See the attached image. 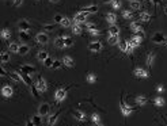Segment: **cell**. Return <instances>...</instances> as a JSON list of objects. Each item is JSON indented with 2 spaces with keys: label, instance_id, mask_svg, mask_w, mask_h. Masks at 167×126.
Returning a JSON list of instances; mask_svg holds the SVG:
<instances>
[{
  "label": "cell",
  "instance_id": "40",
  "mask_svg": "<svg viewBox=\"0 0 167 126\" xmlns=\"http://www.w3.org/2000/svg\"><path fill=\"white\" fill-rule=\"evenodd\" d=\"M64 67L63 61H59V60H55V63H53L52 65V69H61V68Z\"/></svg>",
  "mask_w": 167,
  "mask_h": 126
},
{
  "label": "cell",
  "instance_id": "41",
  "mask_svg": "<svg viewBox=\"0 0 167 126\" xmlns=\"http://www.w3.org/2000/svg\"><path fill=\"white\" fill-rule=\"evenodd\" d=\"M61 26H63L64 29H67V27H69V26H71V19H69V18H65V16H64V19L61 20Z\"/></svg>",
  "mask_w": 167,
  "mask_h": 126
},
{
  "label": "cell",
  "instance_id": "18",
  "mask_svg": "<svg viewBox=\"0 0 167 126\" xmlns=\"http://www.w3.org/2000/svg\"><path fill=\"white\" fill-rule=\"evenodd\" d=\"M105 18H106V22H108V23H110V26H111V24H114L115 20H117V15H115L114 12H108Z\"/></svg>",
  "mask_w": 167,
  "mask_h": 126
},
{
  "label": "cell",
  "instance_id": "19",
  "mask_svg": "<svg viewBox=\"0 0 167 126\" xmlns=\"http://www.w3.org/2000/svg\"><path fill=\"white\" fill-rule=\"evenodd\" d=\"M145 64H147L148 68L154 67V64H155V54H154V53H148L147 60H145Z\"/></svg>",
  "mask_w": 167,
  "mask_h": 126
},
{
  "label": "cell",
  "instance_id": "34",
  "mask_svg": "<svg viewBox=\"0 0 167 126\" xmlns=\"http://www.w3.org/2000/svg\"><path fill=\"white\" fill-rule=\"evenodd\" d=\"M82 31H83V30H82V26H80V24H73V26H72V33H73V34L80 36Z\"/></svg>",
  "mask_w": 167,
  "mask_h": 126
},
{
  "label": "cell",
  "instance_id": "27",
  "mask_svg": "<svg viewBox=\"0 0 167 126\" xmlns=\"http://www.w3.org/2000/svg\"><path fill=\"white\" fill-rule=\"evenodd\" d=\"M0 36H1V40L7 41V40H10V37H11V31H10L8 29H3L1 33H0Z\"/></svg>",
  "mask_w": 167,
  "mask_h": 126
},
{
  "label": "cell",
  "instance_id": "30",
  "mask_svg": "<svg viewBox=\"0 0 167 126\" xmlns=\"http://www.w3.org/2000/svg\"><path fill=\"white\" fill-rule=\"evenodd\" d=\"M86 80H87V83L94 84L96 81V75H95V73H92V72H90V73H87V77H86Z\"/></svg>",
  "mask_w": 167,
  "mask_h": 126
},
{
  "label": "cell",
  "instance_id": "15",
  "mask_svg": "<svg viewBox=\"0 0 167 126\" xmlns=\"http://www.w3.org/2000/svg\"><path fill=\"white\" fill-rule=\"evenodd\" d=\"M20 71L23 72V73H27V75H31L36 72V68L31 67V65H29V64H23L22 67H20Z\"/></svg>",
  "mask_w": 167,
  "mask_h": 126
},
{
  "label": "cell",
  "instance_id": "35",
  "mask_svg": "<svg viewBox=\"0 0 167 126\" xmlns=\"http://www.w3.org/2000/svg\"><path fill=\"white\" fill-rule=\"evenodd\" d=\"M8 49H10V52H12V53H18V50H19V45L15 42H11L10 45H8Z\"/></svg>",
  "mask_w": 167,
  "mask_h": 126
},
{
  "label": "cell",
  "instance_id": "28",
  "mask_svg": "<svg viewBox=\"0 0 167 126\" xmlns=\"http://www.w3.org/2000/svg\"><path fill=\"white\" fill-rule=\"evenodd\" d=\"M154 103H155L156 107H163L164 104H166V102H164V99L162 98V96H156V98L154 99Z\"/></svg>",
  "mask_w": 167,
  "mask_h": 126
},
{
  "label": "cell",
  "instance_id": "57",
  "mask_svg": "<svg viewBox=\"0 0 167 126\" xmlns=\"http://www.w3.org/2000/svg\"><path fill=\"white\" fill-rule=\"evenodd\" d=\"M94 126H102V123H94Z\"/></svg>",
  "mask_w": 167,
  "mask_h": 126
},
{
  "label": "cell",
  "instance_id": "44",
  "mask_svg": "<svg viewBox=\"0 0 167 126\" xmlns=\"http://www.w3.org/2000/svg\"><path fill=\"white\" fill-rule=\"evenodd\" d=\"M122 16L125 19H132V18H133V14H132V11H129V10H125V11H122Z\"/></svg>",
  "mask_w": 167,
  "mask_h": 126
},
{
  "label": "cell",
  "instance_id": "53",
  "mask_svg": "<svg viewBox=\"0 0 167 126\" xmlns=\"http://www.w3.org/2000/svg\"><path fill=\"white\" fill-rule=\"evenodd\" d=\"M0 73H1V76L7 75V72H6V69H4V68H1V69H0Z\"/></svg>",
  "mask_w": 167,
  "mask_h": 126
},
{
  "label": "cell",
  "instance_id": "17",
  "mask_svg": "<svg viewBox=\"0 0 167 126\" xmlns=\"http://www.w3.org/2000/svg\"><path fill=\"white\" fill-rule=\"evenodd\" d=\"M59 117H60V111H57V113H55V114H52V115H49V118H48L49 126H55L56 122H57V119H59Z\"/></svg>",
  "mask_w": 167,
  "mask_h": 126
},
{
  "label": "cell",
  "instance_id": "29",
  "mask_svg": "<svg viewBox=\"0 0 167 126\" xmlns=\"http://www.w3.org/2000/svg\"><path fill=\"white\" fill-rule=\"evenodd\" d=\"M131 41H132V43L135 45V47H137V46H140V43L143 42V38L139 37V36H135V37H132L131 38Z\"/></svg>",
  "mask_w": 167,
  "mask_h": 126
},
{
  "label": "cell",
  "instance_id": "1",
  "mask_svg": "<svg viewBox=\"0 0 167 126\" xmlns=\"http://www.w3.org/2000/svg\"><path fill=\"white\" fill-rule=\"evenodd\" d=\"M119 110H121V114L124 117H129V115L135 111V109L131 106V104H128L124 99H121V102H119Z\"/></svg>",
  "mask_w": 167,
  "mask_h": 126
},
{
  "label": "cell",
  "instance_id": "43",
  "mask_svg": "<svg viewBox=\"0 0 167 126\" xmlns=\"http://www.w3.org/2000/svg\"><path fill=\"white\" fill-rule=\"evenodd\" d=\"M53 63H55V60L53 58H50V57H48V58L44 61V64H45V67L46 68H50L52 69V65H53Z\"/></svg>",
  "mask_w": 167,
  "mask_h": 126
},
{
  "label": "cell",
  "instance_id": "37",
  "mask_svg": "<svg viewBox=\"0 0 167 126\" xmlns=\"http://www.w3.org/2000/svg\"><path fill=\"white\" fill-rule=\"evenodd\" d=\"M129 7H131L132 10H140L141 4H140V1H137V0H132L131 3H129Z\"/></svg>",
  "mask_w": 167,
  "mask_h": 126
},
{
  "label": "cell",
  "instance_id": "26",
  "mask_svg": "<svg viewBox=\"0 0 167 126\" xmlns=\"http://www.w3.org/2000/svg\"><path fill=\"white\" fill-rule=\"evenodd\" d=\"M48 57H49L48 52H45V50H40V52H38V54H37V58L40 60V61H42V63H44Z\"/></svg>",
  "mask_w": 167,
  "mask_h": 126
},
{
  "label": "cell",
  "instance_id": "24",
  "mask_svg": "<svg viewBox=\"0 0 167 126\" xmlns=\"http://www.w3.org/2000/svg\"><path fill=\"white\" fill-rule=\"evenodd\" d=\"M55 45L57 47H59V49H64V37H56L55 38Z\"/></svg>",
  "mask_w": 167,
  "mask_h": 126
},
{
  "label": "cell",
  "instance_id": "59",
  "mask_svg": "<svg viewBox=\"0 0 167 126\" xmlns=\"http://www.w3.org/2000/svg\"><path fill=\"white\" fill-rule=\"evenodd\" d=\"M166 125H167V122H166Z\"/></svg>",
  "mask_w": 167,
  "mask_h": 126
},
{
  "label": "cell",
  "instance_id": "55",
  "mask_svg": "<svg viewBox=\"0 0 167 126\" xmlns=\"http://www.w3.org/2000/svg\"><path fill=\"white\" fill-rule=\"evenodd\" d=\"M49 1H50V3H59L60 0H49Z\"/></svg>",
  "mask_w": 167,
  "mask_h": 126
},
{
  "label": "cell",
  "instance_id": "8",
  "mask_svg": "<svg viewBox=\"0 0 167 126\" xmlns=\"http://www.w3.org/2000/svg\"><path fill=\"white\" fill-rule=\"evenodd\" d=\"M72 114H73V117H75V119H78L79 122H86L87 121V115L84 114L83 111H80V110H73L72 111Z\"/></svg>",
  "mask_w": 167,
  "mask_h": 126
},
{
  "label": "cell",
  "instance_id": "54",
  "mask_svg": "<svg viewBox=\"0 0 167 126\" xmlns=\"http://www.w3.org/2000/svg\"><path fill=\"white\" fill-rule=\"evenodd\" d=\"M159 1H160V0H152V3L155 4V7L158 6V4H159Z\"/></svg>",
  "mask_w": 167,
  "mask_h": 126
},
{
  "label": "cell",
  "instance_id": "6",
  "mask_svg": "<svg viewBox=\"0 0 167 126\" xmlns=\"http://www.w3.org/2000/svg\"><path fill=\"white\" fill-rule=\"evenodd\" d=\"M133 75L137 79H148L150 77V73L145 69H143V68H136L135 71H133Z\"/></svg>",
  "mask_w": 167,
  "mask_h": 126
},
{
  "label": "cell",
  "instance_id": "32",
  "mask_svg": "<svg viewBox=\"0 0 167 126\" xmlns=\"http://www.w3.org/2000/svg\"><path fill=\"white\" fill-rule=\"evenodd\" d=\"M140 20H143V22H150L151 20V15L148 14V12H140Z\"/></svg>",
  "mask_w": 167,
  "mask_h": 126
},
{
  "label": "cell",
  "instance_id": "9",
  "mask_svg": "<svg viewBox=\"0 0 167 126\" xmlns=\"http://www.w3.org/2000/svg\"><path fill=\"white\" fill-rule=\"evenodd\" d=\"M131 30L135 33H139V34H143L144 36V29H143V24L140 22H132L131 23Z\"/></svg>",
  "mask_w": 167,
  "mask_h": 126
},
{
  "label": "cell",
  "instance_id": "56",
  "mask_svg": "<svg viewBox=\"0 0 167 126\" xmlns=\"http://www.w3.org/2000/svg\"><path fill=\"white\" fill-rule=\"evenodd\" d=\"M163 11H164V14H167V6H166V7L163 8Z\"/></svg>",
  "mask_w": 167,
  "mask_h": 126
},
{
  "label": "cell",
  "instance_id": "22",
  "mask_svg": "<svg viewBox=\"0 0 167 126\" xmlns=\"http://www.w3.org/2000/svg\"><path fill=\"white\" fill-rule=\"evenodd\" d=\"M108 31H109V36H118L119 34V27L118 26H115V24H111Z\"/></svg>",
  "mask_w": 167,
  "mask_h": 126
},
{
  "label": "cell",
  "instance_id": "60",
  "mask_svg": "<svg viewBox=\"0 0 167 126\" xmlns=\"http://www.w3.org/2000/svg\"><path fill=\"white\" fill-rule=\"evenodd\" d=\"M37 1H38V0H37Z\"/></svg>",
  "mask_w": 167,
  "mask_h": 126
},
{
  "label": "cell",
  "instance_id": "45",
  "mask_svg": "<svg viewBox=\"0 0 167 126\" xmlns=\"http://www.w3.org/2000/svg\"><path fill=\"white\" fill-rule=\"evenodd\" d=\"M31 121L34 122L36 126H41V115H34L31 118Z\"/></svg>",
  "mask_w": 167,
  "mask_h": 126
},
{
  "label": "cell",
  "instance_id": "14",
  "mask_svg": "<svg viewBox=\"0 0 167 126\" xmlns=\"http://www.w3.org/2000/svg\"><path fill=\"white\" fill-rule=\"evenodd\" d=\"M12 94H14V90H12L10 86H4L3 88H1V95H3L4 98H11Z\"/></svg>",
  "mask_w": 167,
  "mask_h": 126
},
{
  "label": "cell",
  "instance_id": "47",
  "mask_svg": "<svg viewBox=\"0 0 167 126\" xmlns=\"http://www.w3.org/2000/svg\"><path fill=\"white\" fill-rule=\"evenodd\" d=\"M88 33H90V34H91V36H99V34H101V31H99V30H98V29H90V30H88Z\"/></svg>",
  "mask_w": 167,
  "mask_h": 126
},
{
  "label": "cell",
  "instance_id": "58",
  "mask_svg": "<svg viewBox=\"0 0 167 126\" xmlns=\"http://www.w3.org/2000/svg\"><path fill=\"white\" fill-rule=\"evenodd\" d=\"M164 45H166V46H167V37H166V41H164Z\"/></svg>",
  "mask_w": 167,
  "mask_h": 126
},
{
  "label": "cell",
  "instance_id": "48",
  "mask_svg": "<svg viewBox=\"0 0 167 126\" xmlns=\"http://www.w3.org/2000/svg\"><path fill=\"white\" fill-rule=\"evenodd\" d=\"M64 19L63 15H60V14H57V15H55V18H53V20H55L56 23H61V20Z\"/></svg>",
  "mask_w": 167,
  "mask_h": 126
},
{
  "label": "cell",
  "instance_id": "10",
  "mask_svg": "<svg viewBox=\"0 0 167 126\" xmlns=\"http://www.w3.org/2000/svg\"><path fill=\"white\" fill-rule=\"evenodd\" d=\"M164 41H166V37L162 34V33H155L154 36H152V42L156 43V45H160V43H164Z\"/></svg>",
  "mask_w": 167,
  "mask_h": 126
},
{
  "label": "cell",
  "instance_id": "42",
  "mask_svg": "<svg viewBox=\"0 0 167 126\" xmlns=\"http://www.w3.org/2000/svg\"><path fill=\"white\" fill-rule=\"evenodd\" d=\"M110 6L114 8V10H118V8H121V1H119V0H111Z\"/></svg>",
  "mask_w": 167,
  "mask_h": 126
},
{
  "label": "cell",
  "instance_id": "38",
  "mask_svg": "<svg viewBox=\"0 0 167 126\" xmlns=\"http://www.w3.org/2000/svg\"><path fill=\"white\" fill-rule=\"evenodd\" d=\"M73 45V40L71 37H64V47H71Z\"/></svg>",
  "mask_w": 167,
  "mask_h": 126
},
{
  "label": "cell",
  "instance_id": "13",
  "mask_svg": "<svg viewBox=\"0 0 167 126\" xmlns=\"http://www.w3.org/2000/svg\"><path fill=\"white\" fill-rule=\"evenodd\" d=\"M135 102H136V104H137V106L143 107V106H145V104H147L148 99H147V96H144V95H137V96H136V99H135Z\"/></svg>",
  "mask_w": 167,
  "mask_h": 126
},
{
  "label": "cell",
  "instance_id": "21",
  "mask_svg": "<svg viewBox=\"0 0 167 126\" xmlns=\"http://www.w3.org/2000/svg\"><path fill=\"white\" fill-rule=\"evenodd\" d=\"M108 42L109 45H118L119 42V36H108Z\"/></svg>",
  "mask_w": 167,
  "mask_h": 126
},
{
  "label": "cell",
  "instance_id": "2",
  "mask_svg": "<svg viewBox=\"0 0 167 126\" xmlns=\"http://www.w3.org/2000/svg\"><path fill=\"white\" fill-rule=\"evenodd\" d=\"M67 96H68V91L65 90V88H59L55 94V100L57 103H61L67 99Z\"/></svg>",
  "mask_w": 167,
  "mask_h": 126
},
{
  "label": "cell",
  "instance_id": "25",
  "mask_svg": "<svg viewBox=\"0 0 167 126\" xmlns=\"http://www.w3.org/2000/svg\"><path fill=\"white\" fill-rule=\"evenodd\" d=\"M19 38H20V41L27 42V41L31 38V36L29 34V31H19Z\"/></svg>",
  "mask_w": 167,
  "mask_h": 126
},
{
  "label": "cell",
  "instance_id": "36",
  "mask_svg": "<svg viewBox=\"0 0 167 126\" xmlns=\"http://www.w3.org/2000/svg\"><path fill=\"white\" fill-rule=\"evenodd\" d=\"M10 77H11V79H14L15 81H23L19 72H12V73H10Z\"/></svg>",
  "mask_w": 167,
  "mask_h": 126
},
{
  "label": "cell",
  "instance_id": "33",
  "mask_svg": "<svg viewBox=\"0 0 167 126\" xmlns=\"http://www.w3.org/2000/svg\"><path fill=\"white\" fill-rule=\"evenodd\" d=\"M91 121H92V123H102L101 115L98 114V113H94V114H91Z\"/></svg>",
  "mask_w": 167,
  "mask_h": 126
},
{
  "label": "cell",
  "instance_id": "52",
  "mask_svg": "<svg viewBox=\"0 0 167 126\" xmlns=\"http://www.w3.org/2000/svg\"><path fill=\"white\" fill-rule=\"evenodd\" d=\"M26 126H36V125H34V122H33L31 119H27L26 121Z\"/></svg>",
  "mask_w": 167,
  "mask_h": 126
},
{
  "label": "cell",
  "instance_id": "46",
  "mask_svg": "<svg viewBox=\"0 0 167 126\" xmlns=\"http://www.w3.org/2000/svg\"><path fill=\"white\" fill-rule=\"evenodd\" d=\"M118 47H119V50H121V52H124V53H126V41H125V42L118 43Z\"/></svg>",
  "mask_w": 167,
  "mask_h": 126
},
{
  "label": "cell",
  "instance_id": "3",
  "mask_svg": "<svg viewBox=\"0 0 167 126\" xmlns=\"http://www.w3.org/2000/svg\"><path fill=\"white\" fill-rule=\"evenodd\" d=\"M36 86H37L38 92H46V90H48V83H46V80H45L42 76H38V77H37Z\"/></svg>",
  "mask_w": 167,
  "mask_h": 126
},
{
  "label": "cell",
  "instance_id": "16",
  "mask_svg": "<svg viewBox=\"0 0 167 126\" xmlns=\"http://www.w3.org/2000/svg\"><path fill=\"white\" fill-rule=\"evenodd\" d=\"M63 64H64V67H67V68H73L75 67V61H73V58L69 57V56H65V57H64Z\"/></svg>",
  "mask_w": 167,
  "mask_h": 126
},
{
  "label": "cell",
  "instance_id": "11",
  "mask_svg": "<svg viewBox=\"0 0 167 126\" xmlns=\"http://www.w3.org/2000/svg\"><path fill=\"white\" fill-rule=\"evenodd\" d=\"M88 49H90V52H94V53L101 52L102 50V42H99V41H92V42L88 45Z\"/></svg>",
  "mask_w": 167,
  "mask_h": 126
},
{
  "label": "cell",
  "instance_id": "39",
  "mask_svg": "<svg viewBox=\"0 0 167 126\" xmlns=\"http://www.w3.org/2000/svg\"><path fill=\"white\" fill-rule=\"evenodd\" d=\"M133 49H135V45L132 43L131 40L126 41V54H131L132 52H133Z\"/></svg>",
  "mask_w": 167,
  "mask_h": 126
},
{
  "label": "cell",
  "instance_id": "5",
  "mask_svg": "<svg viewBox=\"0 0 167 126\" xmlns=\"http://www.w3.org/2000/svg\"><path fill=\"white\" fill-rule=\"evenodd\" d=\"M87 16H88L87 12L80 11V12H78V14L73 15V22H75V24H82L84 20L87 19Z\"/></svg>",
  "mask_w": 167,
  "mask_h": 126
},
{
  "label": "cell",
  "instance_id": "7",
  "mask_svg": "<svg viewBox=\"0 0 167 126\" xmlns=\"http://www.w3.org/2000/svg\"><path fill=\"white\" fill-rule=\"evenodd\" d=\"M36 41L40 45H46L49 42V36L48 34H45V33H38L36 36Z\"/></svg>",
  "mask_w": 167,
  "mask_h": 126
},
{
  "label": "cell",
  "instance_id": "12",
  "mask_svg": "<svg viewBox=\"0 0 167 126\" xmlns=\"http://www.w3.org/2000/svg\"><path fill=\"white\" fill-rule=\"evenodd\" d=\"M18 29H19V31H29V30L31 29V24L29 23L26 19H22V20H19V23H18Z\"/></svg>",
  "mask_w": 167,
  "mask_h": 126
},
{
  "label": "cell",
  "instance_id": "31",
  "mask_svg": "<svg viewBox=\"0 0 167 126\" xmlns=\"http://www.w3.org/2000/svg\"><path fill=\"white\" fill-rule=\"evenodd\" d=\"M10 53H7V52H1V54H0V60H1V63L3 64H6V63H8L10 61Z\"/></svg>",
  "mask_w": 167,
  "mask_h": 126
},
{
  "label": "cell",
  "instance_id": "50",
  "mask_svg": "<svg viewBox=\"0 0 167 126\" xmlns=\"http://www.w3.org/2000/svg\"><path fill=\"white\" fill-rule=\"evenodd\" d=\"M156 91H158V92H163V91H164V87L162 86V84H159V86L156 87Z\"/></svg>",
  "mask_w": 167,
  "mask_h": 126
},
{
  "label": "cell",
  "instance_id": "49",
  "mask_svg": "<svg viewBox=\"0 0 167 126\" xmlns=\"http://www.w3.org/2000/svg\"><path fill=\"white\" fill-rule=\"evenodd\" d=\"M23 4V0H14V6L15 7H20Z\"/></svg>",
  "mask_w": 167,
  "mask_h": 126
},
{
  "label": "cell",
  "instance_id": "51",
  "mask_svg": "<svg viewBox=\"0 0 167 126\" xmlns=\"http://www.w3.org/2000/svg\"><path fill=\"white\" fill-rule=\"evenodd\" d=\"M55 24H45V30H53Z\"/></svg>",
  "mask_w": 167,
  "mask_h": 126
},
{
  "label": "cell",
  "instance_id": "4",
  "mask_svg": "<svg viewBox=\"0 0 167 126\" xmlns=\"http://www.w3.org/2000/svg\"><path fill=\"white\" fill-rule=\"evenodd\" d=\"M49 111H50V104L49 103H41L38 107V115L41 117H48Z\"/></svg>",
  "mask_w": 167,
  "mask_h": 126
},
{
  "label": "cell",
  "instance_id": "23",
  "mask_svg": "<svg viewBox=\"0 0 167 126\" xmlns=\"http://www.w3.org/2000/svg\"><path fill=\"white\" fill-rule=\"evenodd\" d=\"M29 52H30V46H29V45H20L19 50H18V54L24 56V54H27Z\"/></svg>",
  "mask_w": 167,
  "mask_h": 126
},
{
  "label": "cell",
  "instance_id": "20",
  "mask_svg": "<svg viewBox=\"0 0 167 126\" xmlns=\"http://www.w3.org/2000/svg\"><path fill=\"white\" fill-rule=\"evenodd\" d=\"M82 11L87 12L88 15H90V14H95V12H98V7H96V6H88V7L82 8Z\"/></svg>",
  "mask_w": 167,
  "mask_h": 126
}]
</instances>
